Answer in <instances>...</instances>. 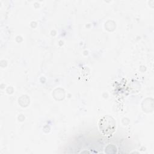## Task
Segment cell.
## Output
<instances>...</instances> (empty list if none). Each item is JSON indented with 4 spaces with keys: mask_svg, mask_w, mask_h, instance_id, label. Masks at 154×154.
Returning a JSON list of instances; mask_svg holds the SVG:
<instances>
[{
    "mask_svg": "<svg viewBox=\"0 0 154 154\" xmlns=\"http://www.w3.org/2000/svg\"><path fill=\"white\" fill-rule=\"evenodd\" d=\"M99 127L100 131L103 135L110 136L116 130V123L111 117L106 116L99 120Z\"/></svg>",
    "mask_w": 154,
    "mask_h": 154,
    "instance_id": "cell-1",
    "label": "cell"
}]
</instances>
